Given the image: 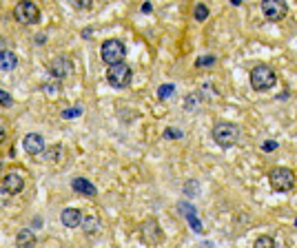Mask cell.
Wrapping results in <instances>:
<instances>
[{
  "label": "cell",
  "instance_id": "6da1fadb",
  "mask_svg": "<svg viewBox=\"0 0 297 248\" xmlns=\"http://www.w3.org/2000/svg\"><path fill=\"white\" fill-rule=\"evenodd\" d=\"M275 82H277V76H275V71L269 64H257L251 71V86L255 91H269L275 86Z\"/></svg>",
  "mask_w": 297,
  "mask_h": 248
},
{
  "label": "cell",
  "instance_id": "7a4b0ae2",
  "mask_svg": "<svg viewBox=\"0 0 297 248\" xmlns=\"http://www.w3.org/2000/svg\"><path fill=\"white\" fill-rule=\"evenodd\" d=\"M237 138H240V129H237L235 124L217 122L215 126H213V140H215L220 146H224V148L233 146V144L237 142Z\"/></svg>",
  "mask_w": 297,
  "mask_h": 248
},
{
  "label": "cell",
  "instance_id": "3957f363",
  "mask_svg": "<svg viewBox=\"0 0 297 248\" xmlns=\"http://www.w3.org/2000/svg\"><path fill=\"white\" fill-rule=\"evenodd\" d=\"M269 182H271V188L277 193H286L293 188V184H295V175H293V171H288V168H273V171L269 173Z\"/></svg>",
  "mask_w": 297,
  "mask_h": 248
},
{
  "label": "cell",
  "instance_id": "277c9868",
  "mask_svg": "<svg viewBox=\"0 0 297 248\" xmlns=\"http://www.w3.org/2000/svg\"><path fill=\"white\" fill-rule=\"evenodd\" d=\"M100 56H102V60H105L109 67H113V64H120V62L125 60L127 49H125V44H122L120 40H106V42L102 44V49H100Z\"/></svg>",
  "mask_w": 297,
  "mask_h": 248
},
{
  "label": "cell",
  "instance_id": "5b68a950",
  "mask_svg": "<svg viewBox=\"0 0 297 248\" xmlns=\"http://www.w3.org/2000/svg\"><path fill=\"white\" fill-rule=\"evenodd\" d=\"M106 78H109V82L115 86V89H125V86L131 84L133 71H131L129 64L120 62V64H113V67H109V71H106Z\"/></svg>",
  "mask_w": 297,
  "mask_h": 248
},
{
  "label": "cell",
  "instance_id": "8992f818",
  "mask_svg": "<svg viewBox=\"0 0 297 248\" xmlns=\"http://www.w3.org/2000/svg\"><path fill=\"white\" fill-rule=\"evenodd\" d=\"M14 18L22 24H36L40 20V9L36 2H18L14 7Z\"/></svg>",
  "mask_w": 297,
  "mask_h": 248
},
{
  "label": "cell",
  "instance_id": "52a82bcc",
  "mask_svg": "<svg viewBox=\"0 0 297 248\" xmlns=\"http://www.w3.org/2000/svg\"><path fill=\"white\" fill-rule=\"evenodd\" d=\"M49 73H51L58 82L64 80V78H69L73 73V62L69 60L67 56H58L56 60L49 64Z\"/></svg>",
  "mask_w": 297,
  "mask_h": 248
},
{
  "label": "cell",
  "instance_id": "ba28073f",
  "mask_svg": "<svg viewBox=\"0 0 297 248\" xmlns=\"http://www.w3.org/2000/svg\"><path fill=\"white\" fill-rule=\"evenodd\" d=\"M262 11L264 16H266V20H273V22H277V20H282L284 16H286L288 7L284 0H264L262 2Z\"/></svg>",
  "mask_w": 297,
  "mask_h": 248
},
{
  "label": "cell",
  "instance_id": "9c48e42d",
  "mask_svg": "<svg viewBox=\"0 0 297 248\" xmlns=\"http://www.w3.org/2000/svg\"><path fill=\"white\" fill-rule=\"evenodd\" d=\"M2 188L14 195V193H20L24 188V175L20 171H9L5 177H2Z\"/></svg>",
  "mask_w": 297,
  "mask_h": 248
},
{
  "label": "cell",
  "instance_id": "30bf717a",
  "mask_svg": "<svg viewBox=\"0 0 297 248\" xmlns=\"http://www.w3.org/2000/svg\"><path fill=\"white\" fill-rule=\"evenodd\" d=\"M22 146H24V151H27L29 155H40V153H44V148H47V146H44L42 135H38V133L24 135Z\"/></svg>",
  "mask_w": 297,
  "mask_h": 248
},
{
  "label": "cell",
  "instance_id": "8fae6325",
  "mask_svg": "<svg viewBox=\"0 0 297 248\" xmlns=\"http://www.w3.org/2000/svg\"><path fill=\"white\" fill-rule=\"evenodd\" d=\"M142 239L147 244H158L162 239V228L158 226L155 220H148L142 224Z\"/></svg>",
  "mask_w": 297,
  "mask_h": 248
},
{
  "label": "cell",
  "instance_id": "7c38bea8",
  "mask_svg": "<svg viewBox=\"0 0 297 248\" xmlns=\"http://www.w3.org/2000/svg\"><path fill=\"white\" fill-rule=\"evenodd\" d=\"M82 217H85V213L78 208H64L63 215H60V220H63V224L67 228H78L82 224Z\"/></svg>",
  "mask_w": 297,
  "mask_h": 248
},
{
  "label": "cell",
  "instance_id": "4fadbf2b",
  "mask_svg": "<svg viewBox=\"0 0 297 248\" xmlns=\"http://www.w3.org/2000/svg\"><path fill=\"white\" fill-rule=\"evenodd\" d=\"M71 188L76 193H80V195L85 197H96V186L91 184L89 180H85V177H76V180H71Z\"/></svg>",
  "mask_w": 297,
  "mask_h": 248
},
{
  "label": "cell",
  "instance_id": "5bb4252c",
  "mask_svg": "<svg viewBox=\"0 0 297 248\" xmlns=\"http://www.w3.org/2000/svg\"><path fill=\"white\" fill-rule=\"evenodd\" d=\"M177 208H180V210H182V213H184V217H187V220H189V224L193 226V230H195V233H202V222L197 220L195 208H193L191 204H187V202H180V204H177Z\"/></svg>",
  "mask_w": 297,
  "mask_h": 248
},
{
  "label": "cell",
  "instance_id": "9a60e30c",
  "mask_svg": "<svg viewBox=\"0 0 297 248\" xmlns=\"http://www.w3.org/2000/svg\"><path fill=\"white\" fill-rule=\"evenodd\" d=\"M36 244V233L31 228H22L16 235V246L18 248H34Z\"/></svg>",
  "mask_w": 297,
  "mask_h": 248
},
{
  "label": "cell",
  "instance_id": "2e32d148",
  "mask_svg": "<svg viewBox=\"0 0 297 248\" xmlns=\"http://www.w3.org/2000/svg\"><path fill=\"white\" fill-rule=\"evenodd\" d=\"M18 67V56L14 51L0 53V71H14Z\"/></svg>",
  "mask_w": 297,
  "mask_h": 248
},
{
  "label": "cell",
  "instance_id": "e0dca14e",
  "mask_svg": "<svg viewBox=\"0 0 297 248\" xmlns=\"http://www.w3.org/2000/svg\"><path fill=\"white\" fill-rule=\"evenodd\" d=\"M80 226H82V230H85V233L93 235L98 228H100V220H98V215H85Z\"/></svg>",
  "mask_w": 297,
  "mask_h": 248
},
{
  "label": "cell",
  "instance_id": "ac0fdd59",
  "mask_svg": "<svg viewBox=\"0 0 297 248\" xmlns=\"http://www.w3.org/2000/svg\"><path fill=\"white\" fill-rule=\"evenodd\" d=\"M82 104H76V106H69V109H64V111H60V118L63 120H73V118H78V115H82Z\"/></svg>",
  "mask_w": 297,
  "mask_h": 248
},
{
  "label": "cell",
  "instance_id": "d6986e66",
  "mask_svg": "<svg viewBox=\"0 0 297 248\" xmlns=\"http://www.w3.org/2000/svg\"><path fill=\"white\" fill-rule=\"evenodd\" d=\"M42 91L47 93L49 98H56V96H58V91H60V82H58V80H53V82H44V84H42Z\"/></svg>",
  "mask_w": 297,
  "mask_h": 248
},
{
  "label": "cell",
  "instance_id": "ffe728a7",
  "mask_svg": "<svg viewBox=\"0 0 297 248\" xmlns=\"http://www.w3.org/2000/svg\"><path fill=\"white\" fill-rule=\"evenodd\" d=\"M193 16H195V20H200V22H204L206 18H209V7L202 5V2H197L195 9H193Z\"/></svg>",
  "mask_w": 297,
  "mask_h": 248
},
{
  "label": "cell",
  "instance_id": "44dd1931",
  "mask_svg": "<svg viewBox=\"0 0 297 248\" xmlns=\"http://www.w3.org/2000/svg\"><path fill=\"white\" fill-rule=\"evenodd\" d=\"M253 248H275V242H273V237H269V235H262V237L255 239Z\"/></svg>",
  "mask_w": 297,
  "mask_h": 248
},
{
  "label": "cell",
  "instance_id": "7402d4cb",
  "mask_svg": "<svg viewBox=\"0 0 297 248\" xmlns=\"http://www.w3.org/2000/svg\"><path fill=\"white\" fill-rule=\"evenodd\" d=\"M173 91H175V84H162L158 89V98L160 100H167V98L173 96Z\"/></svg>",
  "mask_w": 297,
  "mask_h": 248
},
{
  "label": "cell",
  "instance_id": "603a6c76",
  "mask_svg": "<svg viewBox=\"0 0 297 248\" xmlns=\"http://www.w3.org/2000/svg\"><path fill=\"white\" fill-rule=\"evenodd\" d=\"M11 104H14V98H11L7 91L0 89V106H5L7 109V106H11Z\"/></svg>",
  "mask_w": 297,
  "mask_h": 248
},
{
  "label": "cell",
  "instance_id": "cb8c5ba5",
  "mask_svg": "<svg viewBox=\"0 0 297 248\" xmlns=\"http://www.w3.org/2000/svg\"><path fill=\"white\" fill-rule=\"evenodd\" d=\"M197 67H211V64H215V56H204V58H197L195 62Z\"/></svg>",
  "mask_w": 297,
  "mask_h": 248
},
{
  "label": "cell",
  "instance_id": "d4e9b609",
  "mask_svg": "<svg viewBox=\"0 0 297 248\" xmlns=\"http://www.w3.org/2000/svg\"><path fill=\"white\" fill-rule=\"evenodd\" d=\"M197 98H202V93H200V96H189V98H187V111H195Z\"/></svg>",
  "mask_w": 297,
  "mask_h": 248
},
{
  "label": "cell",
  "instance_id": "484cf974",
  "mask_svg": "<svg viewBox=\"0 0 297 248\" xmlns=\"http://www.w3.org/2000/svg\"><path fill=\"white\" fill-rule=\"evenodd\" d=\"M9 195H11V193L7 191V188H0V206H7V202H9Z\"/></svg>",
  "mask_w": 297,
  "mask_h": 248
},
{
  "label": "cell",
  "instance_id": "4316f807",
  "mask_svg": "<svg viewBox=\"0 0 297 248\" xmlns=\"http://www.w3.org/2000/svg\"><path fill=\"white\" fill-rule=\"evenodd\" d=\"M277 148V142L275 140H266V142L262 144V151H275Z\"/></svg>",
  "mask_w": 297,
  "mask_h": 248
},
{
  "label": "cell",
  "instance_id": "83f0119b",
  "mask_svg": "<svg viewBox=\"0 0 297 248\" xmlns=\"http://www.w3.org/2000/svg\"><path fill=\"white\" fill-rule=\"evenodd\" d=\"M182 131H177V129H167L164 131V138H182Z\"/></svg>",
  "mask_w": 297,
  "mask_h": 248
},
{
  "label": "cell",
  "instance_id": "f1b7e54d",
  "mask_svg": "<svg viewBox=\"0 0 297 248\" xmlns=\"http://www.w3.org/2000/svg\"><path fill=\"white\" fill-rule=\"evenodd\" d=\"M184 191H187L189 195H193V193L197 191V182H195V180H191V182H189V184H187V188H184Z\"/></svg>",
  "mask_w": 297,
  "mask_h": 248
},
{
  "label": "cell",
  "instance_id": "f546056e",
  "mask_svg": "<svg viewBox=\"0 0 297 248\" xmlns=\"http://www.w3.org/2000/svg\"><path fill=\"white\" fill-rule=\"evenodd\" d=\"M73 5L80 7V9H89V7H91V0H76Z\"/></svg>",
  "mask_w": 297,
  "mask_h": 248
},
{
  "label": "cell",
  "instance_id": "4dcf8cb0",
  "mask_svg": "<svg viewBox=\"0 0 297 248\" xmlns=\"http://www.w3.org/2000/svg\"><path fill=\"white\" fill-rule=\"evenodd\" d=\"M58 153H63V151H60V146H56V148H53V151H49V153H47V158H49V162H53V158H56Z\"/></svg>",
  "mask_w": 297,
  "mask_h": 248
},
{
  "label": "cell",
  "instance_id": "1f68e13d",
  "mask_svg": "<svg viewBox=\"0 0 297 248\" xmlns=\"http://www.w3.org/2000/svg\"><path fill=\"white\" fill-rule=\"evenodd\" d=\"M7 51V40L0 36V53H5Z\"/></svg>",
  "mask_w": 297,
  "mask_h": 248
},
{
  "label": "cell",
  "instance_id": "d6a6232c",
  "mask_svg": "<svg viewBox=\"0 0 297 248\" xmlns=\"http://www.w3.org/2000/svg\"><path fill=\"white\" fill-rule=\"evenodd\" d=\"M5 138H7V131H5V126H2V124H0V144L5 142Z\"/></svg>",
  "mask_w": 297,
  "mask_h": 248
},
{
  "label": "cell",
  "instance_id": "836d02e7",
  "mask_svg": "<svg viewBox=\"0 0 297 248\" xmlns=\"http://www.w3.org/2000/svg\"><path fill=\"white\" fill-rule=\"evenodd\" d=\"M44 40H47V36H42V34L36 36V44H44Z\"/></svg>",
  "mask_w": 297,
  "mask_h": 248
},
{
  "label": "cell",
  "instance_id": "e575fe53",
  "mask_svg": "<svg viewBox=\"0 0 297 248\" xmlns=\"http://www.w3.org/2000/svg\"><path fill=\"white\" fill-rule=\"evenodd\" d=\"M151 9H153V7L148 5V2H144V5H142V11H144V14H151Z\"/></svg>",
  "mask_w": 297,
  "mask_h": 248
},
{
  "label": "cell",
  "instance_id": "d590c367",
  "mask_svg": "<svg viewBox=\"0 0 297 248\" xmlns=\"http://www.w3.org/2000/svg\"><path fill=\"white\" fill-rule=\"evenodd\" d=\"M295 226H297V222H295Z\"/></svg>",
  "mask_w": 297,
  "mask_h": 248
}]
</instances>
